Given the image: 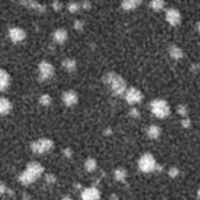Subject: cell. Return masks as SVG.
Segmentation results:
<instances>
[{
    "label": "cell",
    "instance_id": "cell-21",
    "mask_svg": "<svg viewBox=\"0 0 200 200\" xmlns=\"http://www.w3.org/2000/svg\"><path fill=\"white\" fill-rule=\"evenodd\" d=\"M21 4L23 5H28V7L32 8V9H37L38 11H41V12H43L44 11V7L42 6L40 3L36 2V1H22Z\"/></svg>",
    "mask_w": 200,
    "mask_h": 200
},
{
    "label": "cell",
    "instance_id": "cell-11",
    "mask_svg": "<svg viewBox=\"0 0 200 200\" xmlns=\"http://www.w3.org/2000/svg\"><path fill=\"white\" fill-rule=\"evenodd\" d=\"M77 100H78V96L72 90L66 91L63 94V102L67 106H72V105L75 104L77 102Z\"/></svg>",
    "mask_w": 200,
    "mask_h": 200
},
{
    "label": "cell",
    "instance_id": "cell-19",
    "mask_svg": "<svg viewBox=\"0 0 200 200\" xmlns=\"http://www.w3.org/2000/svg\"><path fill=\"white\" fill-rule=\"evenodd\" d=\"M114 176H115V178L118 181H124L126 177H127V172L123 168H118V169L115 170Z\"/></svg>",
    "mask_w": 200,
    "mask_h": 200
},
{
    "label": "cell",
    "instance_id": "cell-20",
    "mask_svg": "<svg viewBox=\"0 0 200 200\" xmlns=\"http://www.w3.org/2000/svg\"><path fill=\"white\" fill-rule=\"evenodd\" d=\"M85 167L88 172H92L96 169L97 167V162L96 160L92 159V158H88L86 162H85Z\"/></svg>",
    "mask_w": 200,
    "mask_h": 200
},
{
    "label": "cell",
    "instance_id": "cell-35",
    "mask_svg": "<svg viewBox=\"0 0 200 200\" xmlns=\"http://www.w3.org/2000/svg\"><path fill=\"white\" fill-rule=\"evenodd\" d=\"M110 200H118V196L116 195V194H113L112 196H111V199Z\"/></svg>",
    "mask_w": 200,
    "mask_h": 200
},
{
    "label": "cell",
    "instance_id": "cell-32",
    "mask_svg": "<svg viewBox=\"0 0 200 200\" xmlns=\"http://www.w3.org/2000/svg\"><path fill=\"white\" fill-rule=\"evenodd\" d=\"M7 191H8V189L5 186V184L0 183V193H5V192H7Z\"/></svg>",
    "mask_w": 200,
    "mask_h": 200
},
{
    "label": "cell",
    "instance_id": "cell-14",
    "mask_svg": "<svg viewBox=\"0 0 200 200\" xmlns=\"http://www.w3.org/2000/svg\"><path fill=\"white\" fill-rule=\"evenodd\" d=\"M169 55L172 58L174 59H180L183 58V51L181 50V48L176 46V45H172L169 48Z\"/></svg>",
    "mask_w": 200,
    "mask_h": 200
},
{
    "label": "cell",
    "instance_id": "cell-38",
    "mask_svg": "<svg viewBox=\"0 0 200 200\" xmlns=\"http://www.w3.org/2000/svg\"><path fill=\"white\" fill-rule=\"evenodd\" d=\"M198 30H199V32H200V22H199V24H198Z\"/></svg>",
    "mask_w": 200,
    "mask_h": 200
},
{
    "label": "cell",
    "instance_id": "cell-23",
    "mask_svg": "<svg viewBox=\"0 0 200 200\" xmlns=\"http://www.w3.org/2000/svg\"><path fill=\"white\" fill-rule=\"evenodd\" d=\"M40 102L43 105V106H48L50 105V103L52 102V99L48 94H43L41 99H40Z\"/></svg>",
    "mask_w": 200,
    "mask_h": 200
},
{
    "label": "cell",
    "instance_id": "cell-27",
    "mask_svg": "<svg viewBox=\"0 0 200 200\" xmlns=\"http://www.w3.org/2000/svg\"><path fill=\"white\" fill-rule=\"evenodd\" d=\"M83 27H84V23H83L82 21L77 20V21L74 22V28H75L76 30H81V29L83 28Z\"/></svg>",
    "mask_w": 200,
    "mask_h": 200
},
{
    "label": "cell",
    "instance_id": "cell-22",
    "mask_svg": "<svg viewBox=\"0 0 200 200\" xmlns=\"http://www.w3.org/2000/svg\"><path fill=\"white\" fill-rule=\"evenodd\" d=\"M150 7L154 11H161L164 7V2L162 0H154V1L150 2Z\"/></svg>",
    "mask_w": 200,
    "mask_h": 200
},
{
    "label": "cell",
    "instance_id": "cell-25",
    "mask_svg": "<svg viewBox=\"0 0 200 200\" xmlns=\"http://www.w3.org/2000/svg\"><path fill=\"white\" fill-rule=\"evenodd\" d=\"M178 174H179V170H178L177 167H172V168H170L169 171H168V175H169L171 178H176V177H178Z\"/></svg>",
    "mask_w": 200,
    "mask_h": 200
},
{
    "label": "cell",
    "instance_id": "cell-36",
    "mask_svg": "<svg viewBox=\"0 0 200 200\" xmlns=\"http://www.w3.org/2000/svg\"><path fill=\"white\" fill-rule=\"evenodd\" d=\"M61 200H72L70 196H65V197H63Z\"/></svg>",
    "mask_w": 200,
    "mask_h": 200
},
{
    "label": "cell",
    "instance_id": "cell-1",
    "mask_svg": "<svg viewBox=\"0 0 200 200\" xmlns=\"http://www.w3.org/2000/svg\"><path fill=\"white\" fill-rule=\"evenodd\" d=\"M43 172V167L41 163L37 162H32L28 163L27 169L21 174L20 176V181L25 184H30L34 182Z\"/></svg>",
    "mask_w": 200,
    "mask_h": 200
},
{
    "label": "cell",
    "instance_id": "cell-33",
    "mask_svg": "<svg viewBox=\"0 0 200 200\" xmlns=\"http://www.w3.org/2000/svg\"><path fill=\"white\" fill-rule=\"evenodd\" d=\"M64 154H65L67 157H71V156H72V150H71L70 148H66V149L64 150Z\"/></svg>",
    "mask_w": 200,
    "mask_h": 200
},
{
    "label": "cell",
    "instance_id": "cell-24",
    "mask_svg": "<svg viewBox=\"0 0 200 200\" xmlns=\"http://www.w3.org/2000/svg\"><path fill=\"white\" fill-rule=\"evenodd\" d=\"M177 111H178V113L179 115H181V116H183V117H185V116L187 115V112H188L187 107H186L185 105H183V104H179V105L178 106Z\"/></svg>",
    "mask_w": 200,
    "mask_h": 200
},
{
    "label": "cell",
    "instance_id": "cell-8",
    "mask_svg": "<svg viewBox=\"0 0 200 200\" xmlns=\"http://www.w3.org/2000/svg\"><path fill=\"white\" fill-rule=\"evenodd\" d=\"M165 18H166V21L171 25V26H178L180 24L181 22V14L180 12L176 10V9H169L167 12H166V14H165Z\"/></svg>",
    "mask_w": 200,
    "mask_h": 200
},
{
    "label": "cell",
    "instance_id": "cell-28",
    "mask_svg": "<svg viewBox=\"0 0 200 200\" xmlns=\"http://www.w3.org/2000/svg\"><path fill=\"white\" fill-rule=\"evenodd\" d=\"M181 125L184 128H189L191 126V120L188 118H185L181 120Z\"/></svg>",
    "mask_w": 200,
    "mask_h": 200
},
{
    "label": "cell",
    "instance_id": "cell-18",
    "mask_svg": "<svg viewBox=\"0 0 200 200\" xmlns=\"http://www.w3.org/2000/svg\"><path fill=\"white\" fill-rule=\"evenodd\" d=\"M63 67L68 72H72L76 69V61L72 58H66L63 61Z\"/></svg>",
    "mask_w": 200,
    "mask_h": 200
},
{
    "label": "cell",
    "instance_id": "cell-12",
    "mask_svg": "<svg viewBox=\"0 0 200 200\" xmlns=\"http://www.w3.org/2000/svg\"><path fill=\"white\" fill-rule=\"evenodd\" d=\"M10 85V76L7 72L0 70V90H5Z\"/></svg>",
    "mask_w": 200,
    "mask_h": 200
},
{
    "label": "cell",
    "instance_id": "cell-7",
    "mask_svg": "<svg viewBox=\"0 0 200 200\" xmlns=\"http://www.w3.org/2000/svg\"><path fill=\"white\" fill-rule=\"evenodd\" d=\"M39 70H40L41 80H46V79L52 77L55 72V68L53 67V65L51 63H49L47 61L41 62L40 66H39Z\"/></svg>",
    "mask_w": 200,
    "mask_h": 200
},
{
    "label": "cell",
    "instance_id": "cell-31",
    "mask_svg": "<svg viewBox=\"0 0 200 200\" xmlns=\"http://www.w3.org/2000/svg\"><path fill=\"white\" fill-rule=\"evenodd\" d=\"M53 8H54V10H56L57 12H58L59 10H61V9H62V4H61L60 2L56 1V2H54V3H53Z\"/></svg>",
    "mask_w": 200,
    "mask_h": 200
},
{
    "label": "cell",
    "instance_id": "cell-13",
    "mask_svg": "<svg viewBox=\"0 0 200 200\" xmlns=\"http://www.w3.org/2000/svg\"><path fill=\"white\" fill-rule=\"evenodd\" d=\"M67 38H68V33L63 28H59L56 30V32L54 33V40L58 43H63L67 40Z\"/></svg>",
    "mask_w": 200,
    "mask_h": 200
},
{
    "label": "cell",
    "instance_id": "cell-10",
    "mask_svg": "<svg viewBox=\"0 0 200 200\" xmlns=\"http://www.w3.org/2000/svg\"><path fill=\"white\" fill-rule=\"evenodd\" d=\"M10 38L14 42H22L26 38V32L20 28H13L10 29Z\"/></svg>",
    "mask_w": 200,
    "mask_h": 200
},
{
    "label": "cell",
    "instance_id": "cell-17",
    "mask_svg": "<svg viewBox=\"0 0 200 200\" xmlns=\"http://www.w3.org/2000/svg\"><path fill=\"white\" fill-rule=\"evenodd\" d=\"M147 133H148V135L149 138H151V139H157L160 136V134H161V129L157 125H151V126L148 127Z\"/></svg>",
    "mask_w": 200,
    "mask_h": 200
},
{
    "label": "cell",
    "instance_id": "cell-2",
    "mask_svg": "<svg viewBox=\"0 0 200 200\" xmlns=\"http://www.w3.org/2000/svg\"><path fill=\"white\" fill-rule=\"evenodd\" d=\"M103 81L109 85L112 92L115 95H122L126 91V82L118 74L115 72H108L104 75Z\"/></svg>",
    "mask_w": 200,
    "mask_h": 200
},
{
    "label": "cell",
    "instance_id": "cell-26",
    "mask_svg": "<svg viewBox=\"0 0 200 200\" xmlns=\"http://www.w3.org/2000/svg\"><path fill=\"white\" fill-rule=\"evenodd\" d=\"M68 9H69V11H70L72 13H74V12H76L79 10V6H78V4H76V3H71V4L69 5Z\"/></svg>",
    "mask_w": 200,
    "mask_h": 200
},
{
    "label": "cell",
    "instance_id": "cell-30",
    "mask_svg": "<svg viewBox=\"0 0 200 200\" xmlns=\"http://www.w3.org/2000/svg\"><path fill=\"white\" fill-rule=\"evenodd\" d=\"M46 181H47V182H49V183H54V182L56 181V178H55V176H54V175H52V174H48V175L46 176Z\"/></svg>",
    "mask_w": 200,
    "mask_h": 200
},
{
    "label": "cell",
    "instance_id": "cell-29",
    "mask_svg": "<svg viewBox=\"0 0 200 200\" xmlns=\"http://www.w3.org/2000/svg\"><path fill=\"white\" fill-rule=\"evenodd\" d=\"M130 115H131V117H132V118H138V117L140 116V113H139V111H138L136 108H132V109L130 111Z\"/></svg>",
    "mask_w": 200,
    "mask_h": 200
},
{
    "label": "cell",
    "instance_id": "cell-15",
    "mask_svg": "<svg viewBox=\"0 0 200 200\" xmlns=\"http://www.w3.org/2000/svg\"><path fill=\"white\" fill-rule=\"evenodd\" d=\"M12 109V103L8 99H0V114H8Z\"/></svg>",
    "mask_w": 200,
    "mask_h": 200
},
{
    "label": "cell",
    "instance_id": "cell-37",
    "mask_svg": "<svg viewBox=\"0 0 200 200\" xmlns=\"http://www.w3.org/2000/svg\"><path fill=\"white\" fill-rule=\"evenodd\" d=\"M197 197H198V198L200 199V189H199V190L197 191Z\"/></svg>",
    "mask_w": 200,
    "mask_h": 200
},
{
    "label": "cell",
    "instance_id": "cell-5",
    "mask_svg": "<svg viewBox=\"0 0 200 200\" xmlns=\"http://www.w3.org/2000/svg\"><path fill=\"white\" fill-rule=\"evenodd\" d=\"M53 146H54V143L52 140L48 138H42L31 144V149L33 152L37 154H42L50 150L53 148Z\"/></svg>",
    "mask_w": 200,
    "mask_h": 200
},
{
    "label": "cell",
    "instance_id": "cell-9",
    "mask_svg": "<svg viewBox=\"0 0 200 200\" xmlns=\"http://www.w3.org/2000/svg\"><path fill=\"white\" fill-rule=\"evenodd\" d=\"M100 196H101L100 191L95 187L85 189L81 194L82 200H99Z\"/></svg>",
    "mask_w": 200,
    "mask_h": 200
},
{
    "label": "cell",
    "instance_id": "cell-3",
    "mask_svg": "<svg viewBox=\"0 0 200 200\" xmlns=\"http://www.w3.org/2000/svg\"><path fill=\"white\" fill-rule=\"evenodd\" d=\"M151 112L160 118H164L170 114V107L166 101L162 99H157L151 102Z\"/></svg>",
    "mask_w": 200,
    "mask_h": 200
},
{
    "label": "cell",
    "instance_id": "cell-16",
    "mask_svg": "<svg viewBox=\"0 0 200 200\" xmlns=\"http://www.w3.org/2000/svg\"><path fill=\"white\" fill-rule=\"evenodd\" d=\"M140 4L141 1H138V0H126L121 3V7L126 11H131L137 8Z\"/></svg>",
    "mask_w": 200,
    "mask_h": 200
},
{
    "label": "cell",
    "instance_id": "cell-34",
    "mask_svg": "<svg viewBox=\"0 0 200 200\" xmlns=\"http://www.w3.org/2000/svg\"><path fill=\"white\" fill-rule=\"evenodd\" d=\"M83 6H84L85 9H89L90 8V3L89 2H84Z\"/></svg>",
    "mask_w": 200,
    "mask_h": 200
},
{
    "label": "cell",
    "instance_id": "cell-4",
    "mask_svg": "<svg viewBox=\"0 0 200 200\" xmlns=\"http://www.w3.org/2000/svg\"><path fill=\"white\" fill-rule=\"evenodd\" d=\"M157 165L158 164L156 162L155 158L150 153H146V154L142 155L138 162V166H139L140 170L145 173L153 172L154 170H156Z\"/></svg>",
    "mask_w": 200,
    "mask_h": 200
},
{
    "label": "cell",
    "instance_id": "cell-6",
    "mask_svg": "<svg viewBox=\"0 0 200 200\" xmlns=\"http://www.w3.org/2000/svg\"><path fill=\"white\" fill-rule=\"evenodd\" d=\"M125 99L128 103L130 104H134L138 103L142 101L143 99V94L141 93L140 90H138L135 88H131L128 90H126L125 94Z\"/></svg>",
    "mask_w": 200,
    "mask_h": 200
}]
</instances>
